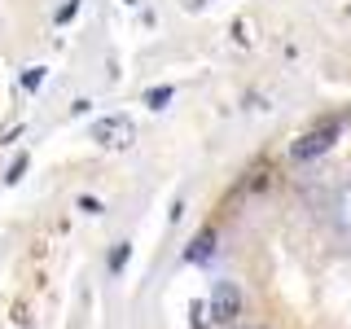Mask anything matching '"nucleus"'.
Listing matches in <instances>:
<instances>
[{"instance_id": "f257e3e1", "label": "nucleus", "mask_w": 351, "mask_h": 329, "mask_svg": "<svg viewBox=\"0 0 351 329\" xmlns=\"http://www.w3.org/2000/svg\"><path fill=\"white\" fill-rule=\"evenodd\" d=\"M88 136H93L101 149H132L136 123H132L128 114H101V119H93V132H88Z\"/></svg>"}, {"instance_id": "f03ea898", "label": "nucleus", "mask_w": 351, "mask_h": 329, "mask_svg": "<svg viewBox=\"0 0 351 329\" xmlns=\"http://www.w3.org/2000/svg\"><path fill=\"white\" fill-rule=\"evenodd\" d=\"M338 141V123H321V127H312V132H303L299 141L290 145V158L294 162H307V158H321V154L329 149Z\"/></svg>"}, {"instance_id": "7ed1b4c3", "label": "nucleus", "mask_w": 351, "mask_h": 329, "mask_svg": "<svg viewBox=\"0 0 351 329\" xmlns=\"http://www.w3.org/2000/svg\"><path fill=\"white\" fill-rule=\"evenodd\" d=\"M237 316H241V285L237 281H215V290H211V321L233 325Z\"/></svg>"}, {"instance_id": "20e7f679", "label": "nucleus", "mask_w": 351, "mask_h": 329, "mask_svg": "<svg viewBox=\"0 0 351 329\" xmlns=\"http://www.w3.org/2000/svg\"><path fill=\"white\" fill-rule=\"evenodd\" d=\"M211 255H215V228L206 224V228H197L193 241L184 246V259H189V263H206Z\"/></svg>"}, {"instance_id": "39448f33", "label": "nucleus", "mask_w": 351, "mask_h": 329, "mask_svg": "<svg viewBox=\"0 0 351 329\" xmlns=\"http://www.w3.org/2000/svg\"><path fill=\"white\" fill-rule=\"evenodd\" d=\"M171 84H158V88H149V93H145V106L149 110H162V106H171Z\"/></svg>"}, {"instance_id": "423d86ee", "label": "nucleus", "mask_w": 351, "mask_h": 329, "mask_svg": "<svg viewBox=\"0 0 351 329\" xmlns=\"http://www.w3.org/2000/svg\"><path fill=\"white\" fill-rule=\"evenodd\" d=\"M44 75H49V66H31V71L22 75V88H27V93H36V88L44 84Z\"/></svg>"}, {"instance_id": "0eeeda50", "label": "nucleus", "mask_w": 351, "mask_h": 329, "mask_svg": "<svg viewBox=\"0 0 351 329\" xmlns=\"http://www.w3.org/2000/svg\"><path fill=\"white\" fill-rule=\"evenodd\" d=\"M128 255H132V246H128V241H119V246L110 250V272H123V263H128Z\"/></svg>"}, {"instance_id": "6e6552de", "label": "nucleus", "mask_w": 351, "mask_h": 329, "mask_svg": "<svg viewBox=\"0 0 351 329\" xmlns=\"http://www.w3.org/2000/svg\"><path fill=\"white\" fill-rule=\"evenodd\" d=\"M27 162H31L27 154H18V158H14V167H9V175H5V184H18L22 175H27Z\"/></svg>"}, {"instance_id": "1a4fd4ad", "label": "nucleus", "mask_w": 351, "mask_h": 329, "mask_svg": "<svg viewBox=\"0 0 351 329\" xmlns=\"http://www.w3.org/2000/svg\"><path fill=\"white\" fill-rule=\"evenodd\" d=\"M80 211L84 215H101V202H97V197H80Z\"/></svg>"}, {"instance_id": "9d476101", "label": "nucleus", "mask_w": 351, "mask_h": 329, "mask_svg": "<svg viewBox=\"0 0 351 329\" xmlns=\"http://www.w3.org/2000/svg\"><path fill=\"white\" fill-rule=\"evenodd\" d=\"M75 9H80V0H66L62 14H58V22H71V18H75Z\"/></svg>"}, {"instance_id": "9b49d317", "label": "nucleus", "mask_w": 351, "mask_h": 329, "mask_svg": "<svg viewBox=\"0 0 351 329\" xmlns=\"http://www.w3.org/2000/svg\"><path fill=\"white\" fill-rule=\"evenodd\" d=\"M197 5H206V0H189V9H197Z\"/></svg>"}]
</instances>
